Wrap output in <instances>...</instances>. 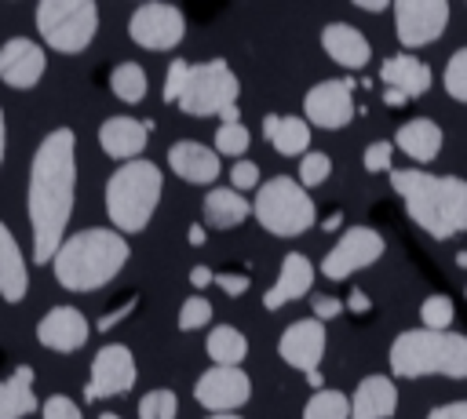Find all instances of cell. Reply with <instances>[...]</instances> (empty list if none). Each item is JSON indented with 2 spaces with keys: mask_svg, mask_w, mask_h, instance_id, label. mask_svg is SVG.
<instances>
[{
  "mask_svg": "<svg viewBox=\"0 0 467 419\" xmlns=\"http://www.w3.org/2000/svg\"><path fill=\"white\" fill-rule=\"evenodd\" d=\"M398 412V386L390 375H365L350 393V419H390Z\"/></svg>",
  "mask_w": 467,
  "mask_h": 419,
  "instance_id": "7402d4cb",
  "label": "cell"
},
{
  "mask_svg": "<svg viewBox=\"0 0 467 419\" xmlns=\"http://www.w3.org/2000/svg\"><path fill=\"white\" fill-rule=\"evenodd\" d=\"M463 291H467V288H463Z\"/></svg>",
  "mask_w": 467,
  "mask_h": 419,
  "instance_id": "680465c9",
  "label": "cell"
},
{
  "mask_svg": "<svg viewBox=\"0 0 467 419\" xmlns=\"http://www.w3.org/2000/svg\"><path fill=\"white\" fill-rule=\"evenodd\" d=\"M230 189H237V193L259 189V168L252 160H234V168H230Z\"/></svg>",
  "mask_w": 467,
  "mask_h": 419,
  "instance_id": "ab89813d",
  "label": "cell"
},
{
  "mask_svg": "<svg viewBox=\"0 0 467 419\" xmlns=\"http://www.w3.org/2000/svg\"><path fill=\"white\" fill-rule=\"evenodd\" d=\"M343 313V302L339 299H332V295H317L314 299V317L325 324V321H332V317H339Z\"/></svg>",
  "mask_w": 467,
  "mask_h": 419,
  "instance_id": "ee69618b",
  "label": "cell"
},
{
  "mask_svg": "<svg viewBox=\"0 0 467 419\" xmlns=\"http://www.w3.org/2000/svg\"><path fill=\"white\" fill-rule=\"evenodd\" d=\"M354 4H358L361 11H368V15H379V11H387V7H390L387 0H354Z\"/></svg>",
  "mask_w": 467,
  "mask_h": 419,
  "instance_id": "c3c4849f",
  "label": "cell"
},
{
  "mask_svg": "<svg viewBox=\"0 0 467 419\" xmlns=\"http://www.w3.org/2000/svg\"><path fill=\"white\" fill-rule=\"evenodd\" d=\"M131 244L113 226H88L77 233H66L51 259V273L66 291L88 295L117 281V273L128 266Z\"/></svg>",
  "mask_w": 467,
  "mask_h": 419,
  "instance_id": "3957f363",
  "label": "cell"
},
{
  "mask_svg": "<svg viewBox=\"0 0 467 419\" xmlns=\"http://www.w3.org/2000/svg\"><path fill=\"white\" fill-rule=\"evenodd\" d=\"M383 102H387V106H405L409 98H405L401 91H390V87H383Z\"/></svg>",
  "mask_w": 467,
  "mask_h": 419,
  "instance_id": "681fc988",
  "label": "cell"
},
{
  "mask_svg": "<svg viewBox=\"0 0 467 419\" xmlns=\"http://www.w3.org/2000/svg\"><path fill=\"white\" fill-rule=\"evenodd\" d=\"M150 131H153L150 120L142 124L135 117H106L99 124V146H102L106 157L128 164V160H139L142 157V149L150 142Z\"/></svg>",
  "mask_w": 467,
  "mask_h": 419,
  "instance_id": "ac0fdd59",
  "label": "cell"
},
{
  "mask_svg": "<svg viewBox=\"0 0 467 419\" xmlns=\"http://www.w3.org/2000/svg\"><path fill=\"white\" fill-rule=\"evenodd\" d=\"M390 375L394 379H467V335L460 332H431V328H409L394 335L390 350Z\"/></svg>",
  "mask_w": 467,
  "mask_h": 419,
  "instance_id": "277c9868",
  "label": "cell"
},
{
  "mask_svg": "<svg viewBox=\"0 0 467 419\" xmlns=\"http://www.w3.org/2000/svg\"><path fill=\"white\" fill-rule=\"evenodd\" d=\"M303 419H350V397L343 390H314L303 404Z\"/></svg>",
  "mask_w": 467,
  "mask_h": 419,
  "instance_id": "4dcf8cb0",
  "label": "cell"
},
{
  "mask_svg": "<svg viewBox=\"0 0 467 419\" xmlns=\"http://www.w3.org/2000/svg\"><path fill=\"white\" fill-rule=\"evenodd\" d=\"M190 284H193V288L201 291V288H208V284H215V273H212L208 266H193V270H190Z\"/></svg>",
  "mask_w": 467,
  "mask_h": 419,
  "instance_id": "7dc6e473",
  "label": "cell"
},
{
  "mask_svg": "<svg viewBox=\"0 0 467 419\" xmlns=\"http://www.w3.org/2000/svg\"><path fill=\"white\" fill-rule=\"evenodd\" d=\"M73 200H77V135L73 128H55L40 138L29 160V186H26V215H29L36 266L51 262L58 244L66 240Z\"/></svg>",
  "mask_w": 467,
  "mask_h": 419,
  "instance_id": "6da1fadb",
  "label": "cell"
},
{
  "mask_svg": "<svg viewBox=\"0 0 467 419\" xmlns=\"http://www.w3.org/2000/svg\"><path fill=\"white\" fill-rule=\"evenodd\" d=\"M263 135L281 157H303L310 146V124L303 117H285V113H266L263 117Z\"/></svg>",
  "mask_w": 467,
  "mask_h": 419,
  "instance_id": "83f0119b",
  "label": "cell"
},
{
  "mask_svg": "<svg viewBox=\"0 0 467 419\" xmlns=\"http://www.w3.org/2000/svg\"><path fill=\"white\" fill-rule=\"evenodd\" d=\"M394 142H387V138H376V142H368L365 146V157H361V164H365V171H372V175H379V171H390L394 164Z\"/></svg>",
  "mask_w": 467,
  "mask_h": 419,
  "instance_id": "74e56055",
  "label": "cell"
},
{
  "mask_svg": "<svg viewBox=\"0 0 467 419\" xmlns=\"http://www.w3.org/2000/svg\"><path fill=\"white\" fill-rule=\"evenodd\" d=\"M135 306H139V299L131 295V299H128V302H120L117 310H106V313L99 317V324H95V328H99V332H109V328H113V324H120V321H124V317H128Z\"/></svg>",
  "mask_w": 467,
  "mask_h": 419,
  "instance_id": "7bdbcfd3",
  "label": "cell"
},
{
  "mask_svg": "<svg viewBox=\"0 0 467 419\" xmlns=\"http://www.w3.org/2000/svg\"><path fill=\"white\" fill-rule=\"evenodd\" d=\"M325 342H328L325 324H321L317 317H299V321H292V324L281 332L277 353H281V361H285L288 368L310 375V372H317V364H321V357H325Z\"/></svg>",
  "mask_w": 467,
  "mask_h": 419,
  "instance_id": "9a60e30c",
  "label": "cell"
},
{
  "mask_svg": "<svg viewBox=\"0 0 467 419\" xmlns=\"http://www.w3.org/2000/svg\"><path fill=\"white\" fill-rule=\"evenodd\" d=\"M383 251H387V240H383L379 230H372V226H347L339 233V240L325 251L321 277L325 281H347L358 270H368L372 262H379Z\"/></svg>",
  "mask_w": 467,
  "mask_h": 419,
  "instance_id": "9c48e42d",
  "label": "cell"
},
{
  "mask_svg": "<svg viewBox=\"0 0 467 419\" xmlns=\"http://www.w3.org/2000/svg\"><path fill=\"white\" fill-rule=\"evenodd\" d=\"M390 186L427 237L449 240L467 230V179L431 175L423 168H390Z\"/></svg>",
  "mask_w": 467,
  "mask_h": 419,
  "instance_id": "7a4b0ae2",
  "label": "cell"
},
{
  "mask_svg": "<svg viewBox=\"0 0 467 419\" xmlns=\"http://www.w3.org/2000/svg\"><path fill=\"white\" fill-rule=\"evenodd\" d=\"M186 233H190V244H193V248H197V244H204V237H208V233H204V226H201V222H193V226H190V230H186Z\"/></svg>",
  "mask_w": 467,
  "mask_h": 419,
  "instance_id": "f907efd6",
  "label": "cell"
},
{
  "mask_svg": "<svg viewBox=\"0 0 467 419\" xmlns=\"http://www.w3.org/2000/svg\"><path fill=\"white\" fill-rule=\"evenodd\" d=\"M248 215H252V200H244L230 186H215L201 200V219H204V226H215V230H234Z\"/></svg>",
  "mask_w": 467,
  "mask_h": 419,
  "instance_id": "484cf974",
  "label": "cell"
},
{
  "mask_svg": "<svg viewBox=\"0 0 467 419\" xmlns=\"http://www.w3.org/2000/svg\"><path fill=\"white\" fill-rule=\"evenodd\" d=\"M427 419H467V397L463 401H445L427 412Z\"/></svg>",
  "mask_w": 467,
  "mask_h": 419,
  "instance_id": "f6af8a7d",
  "label": "cell"
},
{
  "mask_svg": "<svg viewBox=\"0 0 467 419\" xmlns=\"http://www.w3.org/2000/svg\"><path fill=\"white\" fill-rule=\"evenodd\" d=\"M321 47H325V55H328L336 66H343V69H365L368 58H372V44H368L365 33H361L358 26H350V22H328V26L321 29Z\"/></svg>",
  "mask_w": 467,
  "mask_h": 419,
  "instance_id": "44dd1931",
  "label": "cell"
},
{
  "mask_svg": "<svg viewBox=\"0 0 467 419\" xmlns=\"http://www.w3.org/2000/svg\"><path fill=\"white\" fill-rule=\"evenodd\" d=\"M420 328H431V332H449L452 324V299L449 295H427L420 302Z\"/></svg>",
  "mask_w": 467,
  "mask_h": 419,
  "instance_id": "d590c367",
  "label": "cell"
},
{
  "mask_svg": "<svg viewBox=\"0 0 467 419\" xmlns=\"http://www.w3.org/2000/svg\"><path fill=\"white\" fill-rule=\"evenodd\" d=\"M303 120L321 131H339L354 120V80L328 77L303 95Z\"/></svg>",
  "mask_w": 467,
  "mask_h": 419,
  "instance_id": "30bf717a",
  "label": "cell"
},
{
  "mask_svg": "<svg viewBox=\"0 0 467 419\" xmlns=\"http://www.w3.org/2000/svg\"><path fill=\"white\" fill-rule=\"evenodd\" d=\"M343 310H350V313H368V310H372V299H368L365 291H358V288H354V291L347 295Z\"/></svg>",
  "mask_w": 467,
  "mask_h": 419,
  "instance_id": "bcb514c9",
  "label": "cell"
},
{
  "mask_svg": "<svg viewBox=\"0 0 467 419\" xmlns=\"http://www.w3.org/2000/svg\"><path fill=\"white\" fill-rule=\"evenodd\" d=\"M441 142H445L441 128H438L434 120H427V117L405 120V124L394 131V149H401V153H405L409 160H416V164H431V160L441 153Z\"/></svg>",
  "mask_w": 467,
  "mask_h": 419,
  "instance_id": "cb8c5ba5",
  "label": "cell"
},
{
  "mask_svg": "<svg viewBox=\"0 0 467 419\" xmlns=\"http://www.w3.org/2000/svg\"><path fill=\"white\" fill-rule=\"evenodd\" d=\"M441 84H445V95L452 102H467V47H460V51L449 55L445 73H441Z\"/></svg>",
  "mask_w": 467,
  "mask_h": 419,
  "instance_id": "d6a6232c",
  "label": "cell"
},
{
  "mask_svg": "<svg viewBox=\"0 0 467 419\" xmlns=\"http://www.w3.org/2000/svg\"><path fill=\"white\" fill-rule=\"evenodd\" d=\"M29 288V270H26V255L15 240V233L0 222V299L4 302H22Z\"/></svg>",
  "mask_w": 467,
  "mask_h": 419,
  "instance_id": "d4e9b609",
  "label": "cell"
},
{
  "mask_svg": "<svg viewBox=\"0 0 467 419\" xmlns=\"http://www.w3.org/2000/svg\"><path fill=\"white\" fill-rule=\"evenodd\" d=\"M248 146H252V131H248L241 120L215 128V153H219V157H241Z\"/></svg>",
  "mask_w": 467,
  "mask_h": 419,
  "instance_id": "836d02e7",
  "label": "cell"
},
{
  "mask_svg": "<svg viewBox=\"0 0 467 419\" xmlns=\"http://www.w3.org/2000/svg\"><path fill=\"white\" fill-rule=\"evenodd\" d=\"M88 335H91L88 317H84L77 306H69V302L51 306V310L36 321V339H40V346H47L51 353H77V350L88 342Z\"/></svg>",
  "mask_w": 467,
  "mask_h": 419,
  "instance_id": "e0dca14e",
  "label": "cell"
},
{
  "mask_svg": "<svg viewBox=\"0 0 467 419\" xmlns=\"http://www.w3.org/2000/svg\"><path fill=\"white\" fill-rule=\"evenodd\" d=\"M168 168H171L182 182H190V186H208V182H215V179L223 175L219 153L208 149V146L197 142V138H179V142H171V146H168Z\"/></svg>",
  "mask_w": 467,
  "mask_h": 419,
  "instance_id": "d6986e66",
  "label": "cell"
},
{
  "mask_svg": "<svg viewBox=\"0 0 467 419\" xmlns=\"http://www.w3.org/2000/svg\"><path fill=\"white\" fill-rule=\"evenodd\" d=\"M252 215L274 237H299L317 222V208H314L310 193L292 175H274V179L259 182Z\"/></svg>",
  "mask_w": 467,
  "mask_h": 419,
  "instance_id": "8992f818",
  "label": "cell"
},
{
  "mask_svg": "<svg viewBox=\"0 0 467 419\" xmlns=\"http://www.w3.org/2000/svg\"><path fill=\"white\" fill-rule=\"evenodd\" d=\"M135 375H139L135 353H131L124 342H106V346L91 357V372H88V383H84V397H88V401H102V397L128 393V390L135 386Z\"/></svg>",
  "mask_w": 467,
  "mask_h": 419,
  "instance_id": "7c38bea8",
  "label": "cell"
},
{
  "mask_svg": "<svg viewBox=\"0 0 467 419\" xmlns=\"http://www.w3.org/2000/svg\"><path fill=\"white\" fill-rule=\"evenodd\" d=\"M164 175L153 160H128L106 179V215L109 226L124 233H142L161 204Z\"/></svg>",
  "mask_w": 467,
  "mask_h": 419,
  "instance_id": "5b68a950",
  "label": "cell"
},
{
  "mask_svg": "<svg viewBox=\"0 0 467 419\" xmlns=\"http://www.w3.org/2000/svg\"><path fill=\"white\" fill-rule=\"evenodd\" d=\"M33 379L36 372L29 364H18L7 379H0V419H26L29 412L40 408L33 393Z\"/></svg>",
  "mask_w": 467,
  "mask_h": 419,
  "instance_id": "4316f807",
  "label": "cell"
},
{
  "mask_svg": "<svg viewBox=\"0 0 467 419\" xmlns=\"http://www.w3.org/2000/svg\"><path fill=\"white\" fill-rule=\"evenodd\" d=\"M314 277H317L314 262H310L303 251H288V255L281 259L277 281L263 291V310H281V306L303 299V295L314 288Z\"/></svg>",
  "mask_w": 467,
  "mask_h": 419,
  "instance_id": "ffe728a7",
  "label": "cell"
},
{
  "mask_svg": "<svg viewBox=\"0 0 467 419\" xmlns=\"http://www.w3.org/2000/svg\"><path fill=\"white\" fill-rule=\"evenodd\" d=\"M215 284H219L230 299H237V295H244V291H248V284H252V281H248V273H215Z\"/></svg>",
  "mask_w": 467,
  "mask_h": 419,
  "instance_id": "b9f144b4",
  "label": "cell"
},
{
  "mask_svg": "<svg viewBox=\"0 0 467 419\" xmlns=\"http://www.w3.org/2000/svg\"><path fill=\"white\" fill-rule=\"evenodd\" d=\"M306 383H310L314 390H321V383H325V379H321V372H310V375H306Z\"/></svg>",
  "mask_w": 467,
  "mask_h": 419,
  "instance_id": "db71d44e",
  "label": "cell"
},
{
  "mask_svg": "<svg viewBox=\"0 0 467 419\" xmlns=\"http://www.w3.org/2000/svg\"><path fill=\"white\" fill-rule=\"evenodd\" d=\"M212 321V302L204 299V295H190L182 306H179V332H197V328H204Z\"/></svg>",
  "mask_w": 467,
  "mask_h": 419,
  "instance_id": "8d00e7d4",
  "label": "cell"
},
{
  "mask_svg": "<svg viewBox=\"0 0 467 419\" xmlns=\"http://www.w3.org/2000/svg\"><path fill=\"white\" fill-rule=\"evenodd\" d=\"M99 419H120V415H117V412H102Z\"/></svg>",
  "mask_w": 467,
  "mask_h": 419,
  "instance_id": "6f0895ef",
  "label": "cell"
},
{
  "mask_svg": "<svg viewBox=\"0 0 467 419\" xmlns=\"http://www.w3.org/2000/svg\"><path fill=\"white\" fill-rule=\"evenodd\" d=\"M379 80H383V87L401 91L405 98H420V95L431 91V66H427L423 58L409 55V51H398V55L383 58Z\"/></svg>",
  "mask_w": 467,
  "mask_h": 419,
  "instance_id": "603a6c76",
  "label": "cell"
},
{
  "mask_svg": "<svg viewBox=\"0 0 467 419\" xmlns=\"http://www.w3.org/2000/svg\"><path fill=\"white\" fill-rule=\"evenodd\" d=\"M252 397V379L248 372L241 368H223V364H212L197 375L193 383V401L201 408H208L212 415H223V412H234V408H244Z\"/></svg>",
  "mask_w": 467,
  "mask_h": 419,
  "instance_id": "5bb4252c",
  "label": "cell"
},
{
  "mask_svg": "<svg viewBox=\"0 0 467 419\" xmlns=\"http://www.w3.org/2000/svg\"><path fill=\"white\" fill-rule=\"evenodd\" d=\"M456 262H460V266L467 270V251H460V255H456Z\"/></svg>",
  "mask_w": 467,
  "mask_h": 419,
  "instance_id": "9f6ffc18",
  "label": "cell"
},
{
  "mask_svg": "<svg viewBox=\"0 0 467 419\" xmlns=\"http://www.w3.org/2000/svg\"><path fill=\"white\" fill-rule=\"evenodd\" d=\"M339 222H343V215H339V211H336V215H328V219H325V230H336V226H339Z\"/></svg>",
  "mask_w": 467,
  "mask_h": 419,
  "instance_id": "f5cc1de1",
  "label": "cell"
},
{
  "mask_svg": "<svg viewBox=\"0 0 467 419\" xmlns=\"http://www.w3.org/2000/svg\"><path fill=\"white\" fill-rule=\"evenodd\" d=\"M40 419H84L77 401L66 397V393H51L44 404H40Z\"/></svg>",
  "mask_w": 467,
  "mask_h": 419,
  "instance_id": "f35d334b",
  "label": "cell"
},
{
  "mask_svg": "<svg viewBox=\"0 0 467 419\" xmlns=\"http://www.w3.org/2000/svg\"><path fill=\"white\" fill-rule=\"evenodd\" d=\"M36 33L58 55H80L99 33V7L91 0H40Z\"/></svg>",
  "mask_w": 467,
  "mask_h": 419,
  "instance_id": "52a82bcc",
  "label": "cell"
},
{
  "mask_svg": "<svg viewBox=\"0 0 467 419\" xmlns=\"http://www.w3.org/2000/svg\"><path fill=\"white\" fill-rule=\"evenodd\" d=\"M146 69L139 66V62H117L113 69H109V91L120 98V102H128V106H135V102H142L146 98Z\"/></svg>",
  "mask_w": 467,
  "mask_h": 419,
  "instance_id": "f546056e",
  "label": "cell"
},
{
  "mask_svg": "<svg viewBox=\"0 0 467 419\" xmlns=\"http://www.w3.org/2000/svg\"><path fill=\"white\" fill-rule=\"evenodd\" d=\"M241 80L226 66V58H208L201 66H186V80L179 91V109L186 117H223L230 106H237Z\"/></svg>",
  "mask_w": 467,
  "mask_h": 419,
  "instance_id": "ba28073f",
  "label": "cell"
},
{
  "mask_svg": "<svg viewBox=\"0 0 467 419\" xmlns=\"http://www.w3.org/2000/svg\"><path fill=\"white\" fill-rule=\"evenodd\" d=\"M332 175V157L328 153H321V149H306L303 157H299V186L303 189H310V186H321L325 179Z\"/></svg>",
  "mask_w": 467,
  "mask_h": 419,
  "instance_id": "e575fe53",
  "label": "cell"
},
{
  "mask_svg": "<svg viewBox=\"0 0 467 419\" xmlns=\"http://www.w3.org/2000/svg\"><path fill=\"white\" fill-rule=\"evenodd\" d=\"M208 419H241L237 412H223V415H208Z\"/></svg>",
  "mask_w": 467,
  "mask_h": 419,
  "instance_id": "11a10c76",
  "label": "cell"
},
{
  "mask_svg": "<svg viewBox=\"0 0 467 419\" xmlns=\"http://www.w3.org/2000/svg\"><path fill=\"white\" fill-rule=\"evenodd\" d=\"M4 153H7V124H4V109H0V164H4Z\"/></svg>",
  "mask_w": 467,
  "mask_h": 419,
  "instance_id": "816d5d0a",
  "label": "cell"
},
{
  "mask_svg": "<svg viewBox=\"0 0 467 419\" xmlns=\"http://www.w3.org/2000/svg\"><path fill=\"white\" fill-rule=\"evenodd\" d=\"M449 26V4L445 0H398L394 4V33L401 47H427L441 40Z\"/></svg>",
  "mask_w": 467,
  "mask_h": 419,
  "instance_id": "4fadbf2b",
  "label": "cell"
},
{
  "mask_svg": "<svg viewBox=\"0 0 467 419\" xmlns=\"http://www.w3.org/2000/svg\"><path fill=\"white\" fill-rule=\"evenodd\" d=\"M47 73V55L29 36H11L0 44V80L15 91H33Z\"/></svg>",
  "mask_w": 467,
  "mask_h": 419,
  "instance_id": "2e32d148",
  "label": "cell"
},
{
  "mask_svg": "<svg viewBox=\"0 0 467 419\" xmlns=\"http://www.w3.org/2000/svg\"><path fill=\"white\" fill-rule=\"evenodd\" d=\"M212 364H223V368H241V361L248 357V339L244 332H237L234 324H215L208 332V342H204Z\"/></svg>",
  "mask_w": 467,
  "mask_h": 419,
  "instance_id": "f1b7e54d",
  "label": "cell"
},
{
  "mask_svg": "<svg viewBox=\"0 0 467 419\" xmlns=\"http://www.w3.org/2000/svg\"><path fill=\"white\" fill-rule=\"evenodd\" d=\"M128 36L146 51H171L186 36V15L175 4H142L128 18Z\"/></svg>",
  "mask_w": 467,
  "mask_h": 419,
  "instance_id": "8fae6325",
  "label": "cell"
},
{
  "mask_svg": "<svg viewBox=\"0 0 467 419\" xmlns=\"http://www.w3.org/2000/svg\"><path fill=\"white\" fill-rule=\"evenodd\" d=\"M186 66H190V62L175 58V62L168 66V73H164V102H168V106L179 102V91H182V80H186Z\"/></svg>",
  "mask_w": 467,
  "mask_h": 419,
  "instance_id": "60d3db41",
  "label": "cell"
},
{
  "mask_svg": "<svg viewBox=\"0 0 467 419\" xmlns=\"http://www.w3.org/2000/svg\"><path fill=\"white\" fill-rule=\"evenodd\" d=\"M135 415L139 419H175L179 415V397L175 390L168 386H157V390H146L135 404Z\"/></svg>",
  "mask_w": 467,
  "mask_h": 419,
  "instance_id": "1f68e13d",
  "label": "cell"
}]
</instances>
